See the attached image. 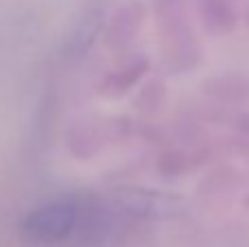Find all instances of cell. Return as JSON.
<instances>
[{"label": "cell", "instance_id": "obj_4", "mask_svg": "<svg viewBox=\"0 0 249 247\" xmlns=\"http://www.w3.org/2000/svg\"><path fill=\"white\" fill-rule=\"evenodd\" d=\"M144 70H146V61H138V64L129 66V68H124V70L112 72L103 83H101V88H103L101 92H103V94H107V96L123 94V92L127 90L131 83H136V79L140 77Z\"/></svg>", "mask_w": 249, "mask_h": 247}, {"label": "cell", "instance_id": "obj_3", "mask_svg": "<svg viewBox=\"0 0 249 247\" xmlns=\"http://www.w3.org/2000/svg\"><path fill=\"white\" fill-rule=\"evenodd\" d=\"M142 16H144V11H142L140 4H129V7L121 9L118 16L114 18V22H112V31L107 33L109 46H118V44L127 42L138 31V26H140V22H142Z\"/></svg>", "mask_w": 249, "mask_h": 247}, {"label": "cell", "instance_id": "obj_5", "mask_svg": "<svg viewBox=\"0 0 249 247\" xmlns=\"http://www.w3.org/2000/svg\"><path fill=\"white\" fill-rule=\"evenodd\" d=\"M160 171L168 175H177L181 171H188V156L184 153H168L160 160Z\"/></svg>", "mask_w": 249, "mask_h": 247}, {"label": "cell", "instance_id": "obj_2", "mask_svg": "<svg viewBox=\"0 0 249 247\" xmlns=\"http://www.w3.org/2000/svg\"><path fill=\"white\" fill-rule=\"evenodd\" d=\"M114 201L121 206L124 214H144V217H153L155 212H168V208L177 204L166 195L138 188H127L121 195H114Z\"/></svg>", "mask_w": 249, "mask_h": 247}, {"label": "cell", "instance_id": "obj_1", "mask_svg": "<svg viewBox=\"0 0 249 247\" xmlns=\"http://www.w3.org/2000/svg\"><path fill=\"white\" fill-rule=\"evenodd\" d=\"M79 214H81V201L74 197H61L39 208L31 210L22 221V234L26 241L35 245H55L74 234Z\"/></svg>", "mask_w": 249, "mask_h": 247}, {"label": "cell", "instance_id": "obj_6", "mask_svg": "<svg viewBox=\"0 0 249 247\" xmlns=\"http://www.w3.org/2000/svg\"><path fill=\"white\" fill-rule=\"evenodd\" d=\"M243 123H249V116L243 118ZM243 129H247V131H249V125H243Z\"/></svg>", "mask_w": 249, "mask_h": 247}, {"label": "cell", "instance_id": "obj_7", "mask_svg": "<svg viewBox=\"0 0 249 247\" xmlns=\"http://www.w3.org/2000/svg\"><path fill=\"white\" fill-rule=\"evenodd\" d=\"M245 208H249V197H247V199H245Z\"/></svg>", "mask_w": 249, "mask_h": 247}]
</instances>
